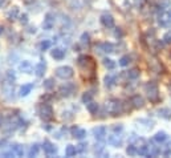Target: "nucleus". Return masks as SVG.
Masks as SVG:
<instances>
[{
  "label": "nucleus",
  "instance_id": "nucleus-36",
  "mask_svg": "<svg viewBox=\"0 0 171 158\" xmlns=\"http://www.w3.org/2000/svg\"><path fill=\"white\" fill-rule=\"evenodd\" d=\"M104 65H105V68H107L110 70L115 68V62L112 59H104Z\"/></svg>",
  "mask_w": 171,
  "mask_h": 158
},
{
  "label": "nucleus",
  "instance_id": "nucleus-4",
  "mask_svg": "<svg viewBox=\"0 0 171 158\" xmlns=\"http://www.w3.org/2000/svg\"><path fill=\"white\" fill-rule=\"evenodd\" d=\"M37 113L44 121H51L53 118V109H52L51 105H48L47 102L41 104L37 109Z\"/></svg>",
  "mask_w": 171,
  "mask_h": 158
},
{
  "label": "nucleus",
  "instance_id": "nucleus-21",
  "mask_svg": "<svg viewBox=\"0 0 171 158\" xmlns=\"http://www.w3.org/2000/svg\"><path fill=\"white\" fill-rule=\"evenodd\" d=\"M32 89H33V84H25V85H23L21 88H20V96L21 97H25V96H28V94L32 92Z\"/></svg>",
  "mask_w": 171,
  "mask_h": 158
},
{
  "label": "nucleus",
  "instance_id": "nucleus-37",
  "mask_svg": "<svg viewBox=\"0 0 171 158\" xmlns=\"http://www.w3.org/2000/svg\"><path fill=\"white\" fill-rule=\"evenodd\" d=\"M92 97H93V93H92V92H85V93L82 94V102H85V104L90 102Z\"/></svg>",
  "mask_w": 171,
  "mask_h": 158
},
{
  "label": "nucleus",
  "instance_id": "nucleus-17",
  "mask_svg": "<svg viewBox=\"0 0 171 158\" xmlns=\"http://www.w3.org/2000/svg\"><path fill=\"white\" fill-rule=\"evenodd\" d=\"M130 102L133 104V108H137V109H139V108H143V105H145L143 98H142L139 94H135V96L131 97Z\"/></svg>",
  "mask_w": 171,
  "mask_h": 158
},
{
  "label": "nucleus",
  "instance_id": "nucleus-41",
  "mask_svg": "<svg viewBox=\"0 0 171 158\" xmlns=\"http://www.w3.org/2000/svg\"><path fill=\"white\" fill-rule=\"evenodd\" d=\"M163 43H165V44H171V31H168V32L165 33V36H163Z\"/></svg>",
  "mask_w": 171,
  "mask_h": 158
},
{
  "label": "nucleus",
  "instance_id": "nucleus-40",
  "mask_svg": "<svg viewBox=\"0 0 171 158\" xmlns=\"http://www.w3.org/2000/svg\"><path fill=\"white\" fill-rule=\"evenodd\" d=\"M39 47H40V51H47V49L51 47V41H49V40H43Z\"/></svg>",
  "mask_w": 171,
  "mask_h": 158
},
{
  "label": "nucleus",
  "instance_id": "nucleus-3",
  "mask_svg": "<svg viewBox=\"0 0 171 158\" xmlns=\"http://www.w3.org/2000/svg\"><path fill=\"white\" fill-rule=\"evenodd\" d=\"M145 92L147 94V98L151 102H158L159 101V90H158V86L155 83L150 81L145 85Z\"/></svg>",
  "mask_w": 171,
  "mask_h": 158
},
{
  "label": "nucleus",
  "instance_id": "nucleus-33",
  "mask_svg": "<svg viewBox=\"0 0 171 158\" xmlns=\"http://www.w3.org/2000/svg\"><path fill=\"white\" fill-rule=\"evenodd\" d=\"M126 154L129 155V157H133V155H135L137 154V147H135V145H129L127 147H126Z\"/></svg>",
  "mask_w": 171,
  "mask_h": 158
},
{
  "label": "nucleus",
  "instance_id": "nucleus-28",
  "mask_svg": "<svg viewBox=\"0 0 171 158\" xmlns=\"http://www.w3.org/2000/svg\"><path fill=\"white\" fill-rule=\"evenodd\" d=\"M76 153H77V149L73 145H68L67 149H65V155L67 157H73V155H76Z\"/></svg>",
  "mask_w": 171,
  "mask_h": 158
},
{
  "label": "nucleus",
  "instance_id": "nucleus-1",
  "mask_svg": "<svg viewBox=\"0 0 171 158\" xmlns=\"http://www.w3.org/2000/svg\"><path fill=\"white\" fill-rule=\"evenodd\" d=\"M77 65L84 80H93L96 77V61L90 56L81 55L77 59Z\"/></svg>",
  "mask_w": 171,
  "mask_h": 158
},
{
  "label": "nucleus",
  "instance_id": "nucleus-47",
  "mask_svg": "<svg viewBox=\"0 0 171 158\" xmlns=\"http://www.w3.org/2000/svg\"><path fill=\"white\" fill-rule=\"evenodd\" d=\"M28 32H29V33H35L36 32V28L35 27H29V28H28Z\"/></svg>",
  "mask_w": 171,
  "mask_h": 158
},
{
  "label": "nucleus",
  "instance_id": "nucleus-24",
  "mask_svg": "<svg viewBox=\"0 0 171 158\" xmlns=\"http://www.w3.org/2000/svg\"><path fill=\"white\" fill-rule=\"evenodd\" d=\"M11 150H14L15 154H16L17 157H23V155H24V147H23L21 145H17V144L12 145Z\"/></svg>",
  "mask_w": 171,
  "mask_h": 158
},
{
  "label": "nucleus",
  "instance_id": "nucleus-9",
  "mask_svg": "<svg viewBox=\"0 0 171 158\" xmlns=\"http://www.w3.org/2000/svg\"><path fill=\"white\" fill-rule=\"evenodd\" d=\"M43 149H44V153H45L47 155H54L57 153V147L54 146L51 141H44Z\"/></svg>",
  "mask_w": 171,
  "mask_h": 158
},
{
  "label": "nucleus",
  "instance_id": "nucleus-11",
  "mask_svg": "<svg viewBox=\"0 0 171 158\" xmlns=\"http://www.w3.org/2000/svg\"><path fill=\"white\" fill-rule=\"evenodd\" d=\"M45 70H47V62H45V60L40 61L35 68H33V72H35V75L37 76V77H43L44 73H45Z\"/></svg>",
  "mask_w": 171,
  "mask_h": 158
},
{
  "label": "nucleus",
  "instance_id": "nucleus-29",
  "mask_svg": "<svg viewBox=\"0 0 171 158\" xmlns=\"http://www.w3.org/2000/svg\"><path fill=\"white\" fill-rule=\"evenodd\" d=\"M39 145L37 144H33L32 146L29 147V150H28V157H36L37 155V153H39Z\"/></svg>",
  "mask_w": 171,
  "mask_h": 158
},
{
  "label": "nucleus",
  "instance_id": "nucleus-39",
  "mask_svg": "<svg viewBox=\"0 0 171 158\" xmlns=\"http://www.w3.org/2000/svg\"><path fill=\"white\" fill-rule=\"evenodd\" d=\"M104 150H105L104 144H96V146H94V153H96L97 155H101Z\"/></svg>",
  "mask_w": 171,
  "mask_h": 158
},
{
  "label": "nucleus",
  "instance_id": "nucleus-43",
  "mask_svg": "<svg viewBox=\"0 0 171 158\" xmlns=\"http://www.w3.org/2000/svg\"><path fill=\"white\" fill-rule=\"evenodd\" d=\"M20 23H21V24H27L28 23V15L27 14H23L21 16H20Z\"/></svg>",
  "mask_w": 171,
  "mask_h": 158
},
{
  "label": "nucleus",
  "instance_id": "nucleus-42",
  "mask_svg": "<svg viewBox=\"0 0 171 158\" xmlns=\"http://www.w3.org/2000/svg\"><path fill=\"white\" fill-rule=\"evenodd\" d=\"M122 129H123V126L121 125V124H117V125L113 126V131H114V133H121Z\"/></svg>",
  "mask_w": 171,
  "mask_h": 158
},
{
  "label": "nucleus",
  "instance_id": "nucleus-22",
  "mask_svg": "<svg viewBox=\"0 0 171 158\" xmlns=\"http://www.w3.org/2000/svg\"><path fill=\"white\" fill-rule=\"evenodd\" d=\"M139 75H141V72H139V69H137V68H133V69L126 72V77H127L129 80H137V78L139 77Z\"/></svg>",
  "mask_w": 171,
  "mask_h": 158
},
{
  "label": "nucleus",
  "instance_id": "nucleus-44",
  "mask_svg": "<svg viewBox=\"0 0 171 158\" xmlns=\"http://www.w3.org/2000/svg\"><path fill=\"white\" fill-rule=\"evenodd\" d=\"M122 35H123V33H122V31H121V28H117V29H115V32H114V36H115V37H122Z\"/></svg>",
  "mask_w": 171,
  "mask_h": 158
},
{
  "label": "nucleus",
  "instance_id": "nucleus-14",
  "mask_svg": "<svg viewBox=\"0 0 171 158\" xmlns=\"http://www.w3.org/2000/svg\"><path fill=\"white\" fill-rule=\"evenodd\" d=\"M72 136H73V138L82 139V138H85V137H86V130L78 128V126H73V128H72Z\"/></svg>",
  "mask_w": 171,
  "mask_h": 158
},
{
  "label": "nucleus",
  "instance_id": "nucleus-20",
  "mask_svg": "<svg viewBox=\"0 0 171 158\" xmlns=\"http://www.w3.org/2000/svg\"><path fill=\"white\" fill-rule=\"evenodd\" d=\"M6 16H7V19H8V20L14 22V20L17 19V16H19V8H17V7H12V8L7 12Z\"/></svg>",
  "mask_w": 171,
  "mask_h": 158
},
{
  "label": "nucleus",
  "instance_id": "nucleus-23",
  "mask_svg": "<svg viewBox=\"0 0 171 158\" xmlns=\"http://www.w3.org/2000/svg\"><path fill=\"white\" fill-rule=\"evenodd\" d=\"M167 134L165 133V131H158L157 134L154 136V141L155 142H158V144H163V142H166L167 141Z\"/></svg>",
  "mask_w": 171,
  "mask_h": 158
},
{
  "label": "nucleus",
  "instance_id": "nucleus-38",
  "mask_svg": "<svg viewBox=\"0 0 171 158\" xmlns=\"http://www.w3.org/2000/svg\"><path fill=\"white\" fill-rule=\"evenodd\" d=\"M6 77H7V80L8 81H12V83H14L15 80H16V73L14 72V70H7V73H6Z\"/></svg>",
  "mask_w": 171,
  "mask_h": 158
},
{
  "label": "nucleus",
  "instance_id": "nucleus-2",
  "mask_svg": "<svg viewBox=\"0 0 171 158\" xmlns=\"http://www.w3.org/2000/svg\"><path fill=\"white\" fill-rule=\"evenodd\" d=\"M106 112L110 116H121L125 113V108H123V102L121 100L113 98L106 104Z\"/></svg>",
  "mask_w": 171,
  "mask_h": 158
},
{
  "label": "nucleus",
  "instance_id": "nucleus-32",
  "mask_svg": "<svg viewBox=\"0 0 171 158\" xmlns=\"http://www.w3.org/2000/svg\"><path fill=\"white\" fill-rule=\"evenodd\" d=\"M76 149H77V153L84 154V153H86V150H88V144H85V142H80V144L76 146Z\"/></svg>",
  "mask_w": 171,
  "mask_h": 158
},
{
  "label": "nucleus",
  "instance_id": "nucleus-25",
  "mask_svg": "<svg viewBox=\"0 0 171 158\" xmlns=\"http://www.w3.org/2000/svg\"><path fill=\"white\" fill-rule=\"evenodd\" d=\"M104 83H105V86H106V88H112V86L115 84V76L107 75L106 77H105Z\"/></svg>",
  "mask_w": 171,
  "mask_h": 158
},
{
  "label": "nucleus",
  "instance_id": "nucleus-7",
  "mask_svg": "<svg viewBox=\"0 0 171 158\" xmlns=\"http://www.w3.org/2000/svg\"><path fill=\"white\" fill-rule=\"evenodd\" d=\"M76 89H77L76 84H73V83H65L64 85H61V88H60V94H61L62 97H69V96H72V94L74 93Z\"/></svg>",
  "mask_w": 171,
  "mask_h": 158
},
{
  "label": "nucleus",
  "instance_id": "nucleus-10",
  "mask_svg": "<svg viewBox=\"0 0 171 158\" xmlns=\"http://www.w3.org/2000/svg\"><path fill=\"white\" fill-rule=\"evenodd\" d=\"M101 23L104 27L106 28H113L114 27V19H113V16L110 14H104L101 16Z\"/></svg>",
  "mask_w": 171,
  "mask_h": 158
},
{
  "label": "nucleus",
  "instance_id": "nucleus-27",
  "mask_svg": "<svg viewBox=\"0 0 171 158\" xmlns=\"http://www.w3.org/2000/svg\"><path fill=\"white\" fill-rule=\"evenodd\" d=\"M43 86H44L45 90H52V89L54 88V80L53 78H47V80L44 81Z\"/></svg>",
  "mask_w": 171,
  "mask_h": 158
},
{
  "label": "nucleus",
  "instance_id": "nucleus-16",
  "mask_svg": "<svg viewBox=\"0 0 171 158\" xmlns=\"http://www.w3.org/2000/svg\"><path fill=\"white\" fill-rule=\"evenodd\" d=\"M19 69H20V72H23V73H28V75H29V73H32L33 67H32V64H31L29 61L24 60V61H21V62H20Z\"/></svg>",
  "mask_w": 171,
  "mask_h": 158
},
{
  "label": "nucleus",
  "instance_id": "nucleus-8",
  "mask_svg": "<svg viewBox=\"0 0 171 158\" xmlns=\"http://www.w3.org/2000/svg\"><path fill=\"white\" fill-rule=\"evenodd\" d=\"M97 49H98L99 53H112V52H114L115 47L112 43H101L98 45H96V51Z\"/></svg>",
  "mask_w": 171,
  "mask_h": 158
},
{
  "label": "nucleus",
  "instance_id": "nucleus-13",
  "mask_svg": "<svg viewBox=\"0 0 171 158\" xmlns=\"http://www.w3.org/2000/svg\"><path fill=\"white\" fill-rule=\"evenodd\" d=\"M93 134L98 141H102L106 137V128L105 126H97V128L93 129Z\"/></svg>",
  "mask_w": 171,
  "mask_h": 158
},
{
  "label": "nucleus",
  "instance_id": "nucleus-19",
  "mask_svg": "<svg viewBox=\"0 0 171 158\" xmlns=\"http://www.w3.org/2000/svg\"><path fill=\"white\" fill-rule=\"evenodd\" d=\"M51 55L54 60H62L65 57V51H62L61 48H54L53 51L51 52Z\"/></svg>",
  "mask_w": 171,
  "mask_h": 158
},
{
  "label": "nucleus",
  "instance_id": "nucleus-6",
  "mask_svg": "<svg viewBox=\"0 0 171 158\" xmlns=\"http://www.w3.org/2000/svg\"><path fill=\"white\" fill-rule=\"evenodd\" d=\"M56 76L61 80H69L73 77V69L70 67H59L56 69Z\"/></svg>",
  "mask_w": 171,
  "mask_h": 158
},
{
  "label": "nucleus",
  "instance_id": "nucleus-15",
  "mask_svg": "<svg viewBox=\"0 0 171 158\" xmlns=\"http://www.w3.org/2000/svg\"><path fill=\"white\" fill-rule=\"evenodd\" d=\"M107 142H109L110 145H113L114 147H119L121 145H122V137L117 133H114V136H110L109 138H107Z\"/></svg>",
  "mask_w": 171,
  "mask_h": 158
},
{
  "label": "nucleus",
  "instance_id": "nucleus-35",
  "mask_svg": "<svg viewBox=\"0 0 171 158\" xmlns=\"http://www.w3.org/2000/svg\"><path fill=\"white\" fill-rule=\"evenodd\" d=\"M81 44H82V45H89V44H90V36H89V33L84 32L82 35H81Z\"/></svg>",
  "mask_w": 171,
  "mask_h": 158
},
{
  "label": "nucleus",
  "instance_id": "nucleus-26",
  "mask_svg": "<svg viewBox=\"0 0 171 158\" xmlns=\"http://www.w3.org/2000/svg\"><path fill=\"white\" fill-rule=\"evenodd\" d=\"M88 110H89V113H92V114H96L97 112H98V109H99V106H98V104L97 102H94V101H90V102H88Z\"/></svg>",
  "mask_w": 171,
  "mask_h": 158
},
{
  "label": "nucleus",
  "instance_id": "nucleus-45",
  "mask_svg": "<svg viewBox=\"0 0 171 158\" xmlns=\"http://www.w3.org/2000/svg\"><path fill=\"white\" fill-rule=\"evenodd\" d=\"M7 144H8L7 138H1V139H0V149H1V147H6Z\"/></svg>",
  "mask_w": 171,
  "mask_h": 158
},
{
  "label": "nucleus",
  "instance_id": "nucleus-31",
  "mask_svg": "<svg viewBox=\"0 0 171 158\" xmlns=\"http://www.w3.org/2000/svg\"><path fill=\"white\" fill-rule=\"evenodd\" d=\"M158 113H159V116L162 118H166V120L171 118V112L167 109V108H162V109H159V110H158Z\"/></svg>",
  "mask_w": 171,
  "mask_h": 158
},
{
  "label": "nucleus",
  "instance_id": "nucleus-12",
  "mask_svg": "<svg viewBox=\"0 0 171 158\" xmlns=\"http://www.w3.org/2000/svg\"><path fill=\"white\" fill-rule=\"evenodd\" d=\"M53 25H54V16L52 14H47L45 19H44V23H43V28L49 31L53 28Z\"/></svg>",
  "mask_w": 171,
  "mask_h": 158
},
{
  "label": "nucleus",
  "instance_id": "nucleus-34",
  "mask_svg": "<svg viewBox=\"0 0 171 158\" xmlns=\"http://www.w3.org/2000/svg\"><path fill=\"white\" fill-rule=\"evenodd\" d=\"M131 62V59L129 55H125V56H122L119 59V65L121 67H126V65H129Z\"/></svg>",
  "mask_w": 171,
  "mask_h": 158
},
{
  "label": "nucleus",
  "instance_id": "nucleus-18",
  "mask_svg": "<svg viewBox=\"0 0 171 158\" xmlns=\"http://www.w3.org/2000/svg\"><path fill=\"white\" fill-rule=\"evenodd\" d=\"M149 65H150V69L155 73H162V65L160 62L158 61L157 59H152L151 61H149Z\"/></svg>",
  "mask_w": 171,
  "mask_h": 158
},
{
  "label": "nucleus",
  "instance_id": "nucleus-5",
  "mask_svg": "<svg viewBox=\"0 0 171 158\" xmlns=\"http://www.w3.org/2000/svg\"><path fill=\"white\" fill-rule=\"evenodd\" d=\"M1 92H3V96L7 100H14L15 98V85L12 81L6 80L1 84Z\"/></svg>",
  "mask_w": 171,
  "mask_h": 158
},
{
  "label": "nucleus",
  "instance_id": "nucleus-30",
  "mask_svg": "<svg viewBox=\"0 0 171 158\" xmlns=\"http://www.w3.org/2000/svg\"><path fill=\"white\" fill-rule=\"evenodd\" d=\"M137 154L142 155V157L149 155V146H146V145H141V146L137 149Z\"/></svg>",
  "mask_w": 171,
  "mask_h": 158
},
{
  "label": "nucleus",
  "instance_id": "nucleus-46",
  "mask_svg": "<svg viewBox=\"0 0 171 158\" xmlns=\"http://www.w3.org/2000/svg\"><path fill=\"white\" fill-rule=\"evenodd\" d=\"M8 4V0H0V8H3Z\"/></svg>",
  "mask_w": 171,
  "mask_h": 158
}]
</instances>
